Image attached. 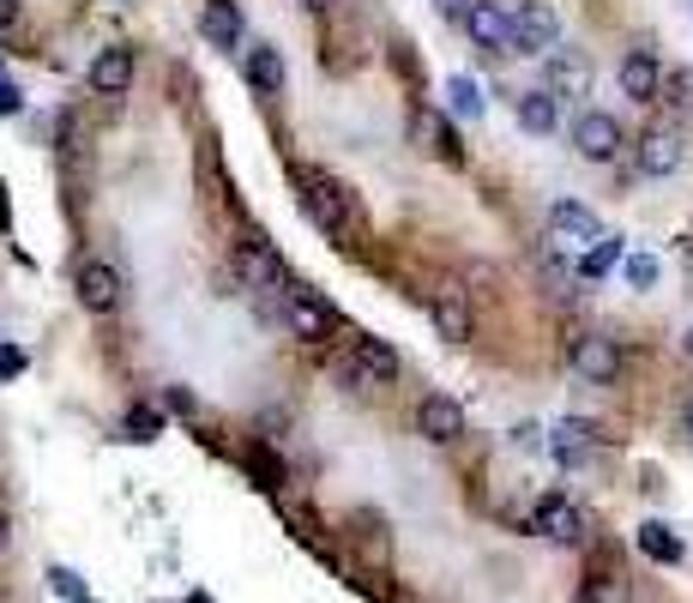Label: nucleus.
I'll list each match as a JSON object with an SVG mask.
<instances>
[{"label":"nucleus","mask_w":693,"mask_h":603,"mask_svg":"<svg viewBox=\"0 0 693 603\" xmlns=\"http://www.w3.org/2000/svg\"><path fill=\"white\" fill-rule=\"evenodd\" d=\"M296 194H302V212L314 217L326 236H344L350 229V217H356V200L344 194L332 175H320V170H296Z\"/></svg>","instance_id":"nucleus-1"},{"label":"nucleus","mask_w":693,"mask_h":603,"mask_svg":"<svg viewBox=\"0 0 693 603\" xmlns=\"http://www.w3.org/2000/svg\"><path fill=\"white\" fill-rule=\"evenodd\" d=\"M549 91L555 97H592V61L580 49H549Z\"/></svg>","instance_id":"nucleus-16"},{"label":"nucleus","mask_w":693,"mask_h":603,"mask_svg":"<svg viewBox=\"0 0 693 603\" xmlns=\"http://www.w3.org/2000/svg\"><path fill=\"white\" fill-rule=\"evenodd\" d=\"M592 446H597V422H592V417H561L555 434H549V453H555L567 471L585 465V459H592Z\"/></svg>","instance_id":"nucleus-15"},{"label":"nucleus","mask_w":693,"mask_h":603,"mask_svg":"<svg viewBox=\"0 0 693 603\" xmlns=\"http://www.w3.org/2000/svg\"><path fill=\"white\" fill-rule=\"evenodd\" d=\"M429 314H434V332H441L446 344H465V338H470V297H465L458 284H441V290H434Z\"/></svg>","instance_id":"nucleus-14"},{"label":"nucleus","mask_w":693,"mask_h":603,"mask_svg":"<svg viewBox=\"0 0 693 603\" xmlns=\"http://www.w3.org/2000/svg\"><path fill=\"white\" fill-rule=\"evenodd\" d=\"M19 24V0H0V31H12Z\"/></svg>","instance_id":"nucleus-35"},{"label":"nucleus","mask_w":693,"mask_h":603,"mask_svg":"<svg viewBox=\"0 0 693 603\" xmlns=\"http://www.w3.org/2000/svg\"><path fill=\"white\" fill-rule=\"evenodd\" d=\"M561 43V19L549 0H519L512 12V55H549Z\"/></svg>","instance_id":"nucleus-2"},{"label":"nucleus","mask_w":693,"mask_h":603,"mask_svg":"<svg viewBox=\"0 0 693 603\" xmlns=\"http://www.w3.org/2000/svg\"><path fill=\"white\" fill-rule=\"evenodd\" d=\"M416 146H429L434 158L441 163H465V146H458V133H453V121H446V115H434V109H422L416 115Z\"/></svg>","instance_id":"nucleus-21"},{"label":"nucleus","mask_w":693,"mask_h":603,"mask_svg":"<svg viewBox=\"0 0 693 603\" xmlns=\"http://www.w3.org/2000/svg\"><path fill=\"white\" fill-rule=\"evenodd\" d=\"M639 556H646V561H658V568H675V561L687 556V543L675 537V525L646 519V525H639Z\"/></svg>","instance_id":"nucleus-22"},{"label":"nucleus","mask_w":693,"mask_h":603,"mask_svg":"<svg viewBox=\"0 0 693 603\" xmlns=\"http://www.w3.org/2000/svg\"><path fill=\"white\" fill-rule=\"evenodd\" d=\"M567 363H573V375L592 380V387H615V380H621V344L603 338V332H580Z\"/></svg>","instance_id":"nucleus-3"},{"label":"nucleus","mask_w":693,"mask_h":603,"mask_svg":"<svg viewBox=\"0 0 693 603\" xmlns=\"http://www.w3.org/2000/svg\"><path fill=\"white\" fill-rule=\"evenodd\" d=\"M241 79H248L260 97H278L284 91V55H278L272 43H253L248 55H241Z\"/></svg>","instance_id":"nucleus-19"},{"label":"nucleus","mask_w":693,"mask_h":603,"mask_svg":"<svg viewBox=\"0 0 693 603\" xmlns=\"http://www.w3.org/2000/svg\"><path fill=\"white\" fill-rule=\"evenodd\" d=\"M0 229H12V205H7V182H0Z\"/></svg>","instance_id":"nucleus-36"},{"label":"nucleus","mask_w":693,"mask_h":603,"mask_svg":"<svg viewBox=\"0 0 693 603\" xmlns=\"http://www.w3.org/2000/svg\"><path fill=\"white\" fill-rule=\"evenodd\" d=\"M7 115H19V91H12L7 79H0V121H7Z\"/></svg>","instance_id":"nucleus-34"},{"label":"nucleus","mask_w":693,"mask_h":603,"mask_svg":"<svg viewBox=\"0 0 693 603\" xmlns=\"http://www.w3.org/2000/svg\"><path fill=\"white\" fill-rule=\"evenodd\" d=\"M555 91H549V85H543V91H524L519 97V127H524V133H555V127H561V109H555Z\"/></svg>","instance_id":"nucleus-23"},{"label":"nucleus","mask_w":693,"mask_h":603,"mask_svg":"<svg viewBox=\"0 0 693 603\" xmlns=\"http://www.w3.org/2000/svg\"><path fill=\"white\" fill-rule=\"evenodd\" d=\"M465 31H470V43L489 49V55H512V12H500L495 0H477V7H470Z\"/></svg>","instance_id":"nucleus-13"},{"label":"nucleus","mask_w":693,"mask_h":603,"mask_svg":"<svg viewBox=\"0 0 693 603\" xmlns=\"http://www.w3.org/2000/svg\"><path fill=\"white\" fill-rule=\"evenodd\" d=\"M682 417H687V429H693V399H687V405H682Z\"/></svg>","instance_id":"nucleus-40"},{"label":"nucleus","mask_w":693,"mask_h":603,"mask_svg":"<svg viewBox=\"0 0 693 603\" xmlns=\"http://www.w3.org/2000/svg\"><path fill=\"white\" fill-rule=\"evenodd\" d=\"M241 31H248V24H241V7L236 0H205V12H199V36L212 49H241Z\"/></svg>","instance_id":"nucleus-18"},{"label":"nucleus","mask_w":693,"mask_h":603,"mask_svg":"<svg viewBox=\"0 0 693 603\" xmlns=\"http://www.w3.org/2000/svg\"><path fill=\"white\" fill-rule=\"evenodd\" d=\"M580 603H634V597H627L621 573H592V580L580 585Z\"/></svg>","instance_id":"nucleus-25"},{"label":"nucleus","mask_w":693,"mask_h":603,"mask_svg":"<svg viewBox=\"0 0 693 603\" xmlns=\"http://www.w3.org/2000/svg\"><path fill=\"white\" fill-rule=\"evenodd\" d=\"M133 73H139V61H133V49L127 43H109V49H97V61H91V91L97 97H121V91H133Z\"/></svg>","instance_id":"nucleus-12"},{"label":"nucleus","mask_w":693,"mask_h":603,"mask_svg":"<svg viewBox=\"0 0 693 603\" xmlns=\"http://www.w3.org/2000/svg\"><path fill=\"white\" fill-rule=\"evenodd\" d=\"M229 266H236V284L241 290H260V297H278V290H284V260H278L260 236L236 241V260H229Z\"/></svg>","instance_id":"nucleus-4"},{"label":"nucleus","mask_w":693,"mask_h":603,"mask_svg":"<svg viewBox=\"0 0 693 603\" xmlns=\"http://www.w3.org/2000/svg\"><path fill=\"white\" fill-rule=\"evenodd\" d=\"M615 266H621V236H603V241H592V248L580 254V278H585V284L609 278Z\"/></svg>","instance_id":"nucleus-24"},{"label":"nucleus","mask_w":693,"mask_h":603,"mask_svg":"<svg viewBox=\"0 0 693 603\" xmlns=\"http://www.w3.org/2000/svg\"><path fill=\"white\" fill-rule=\"evenodd\" d=\"M446 103H453V115H470V121H477L483 115V85L465 79V73H453V79H446Z\"/></svg>","instance_id":"nucleus-26"},{"label":"nucleus","mask_w":693,"mask_h":603,"mask_svg":"<svg viewBox=\"0 0 693 603\" xmlns=\"http://www.w3.org/2000/svg\"><path fill=\"white\" fill-rule=\"evenodd\" d=\"M621 91L634 97V103H658V91H663V67H658V55L634 49V55L621 61Z\"/></svg>","instance_id":"nucleus-20"},{"label":"nucleus","mask_w":693,"mask_h":603,"mask_svg":"<svg viewBox=\"0 0 693 603\" xmlns=\"http://www.w3.org/2000/svg\"><path fill=\"white\" fill-rule=\"evenodd\" d=\"M416 434L434 446H453L458 434H465V405L446 399V392H429V399L416 405Z\"/></svg>","instance_id":"nucleus-11"},{"label":"nucleus","mask_w":693,"mask_h":603,"mask_svg":"<svg viewBox=\"0 0 693 603\" xmlns=\"http://www.w3.org/2000/svg\"><path fill=\"white\" fill-rule=\"evenodd\" d=\"M48 585H55V592L67 597V603H91V585H85L73 568H48Z\"/></svg>","instance_id":"nucleus-29"},{"label":"nucleus","mask_w":693,"mask_h":603,"mask_svg":"<svg viewBox=\"0 0 693 603\" xmlns=\"http://www.w3.org/2000/svg\"><path fill=\"white\" fill-rule=\"evenodd\" d=\"M682 133H670V127H651L646 139H639V175H675L682 170Z\"/></svg>","instance_id":"nucleus-17"},{"label":"nucleus","mask_w":693,"mask_h":603,"mask_svg":"<svg viewBox=\"0 0 693 603\" xmlns=\"http://www.w3.org/2000/svg\"><path fill=\"white\" fill-rule=\"evenodd\" d=\"M470 7H477V0H434V12H441V19H453V24H465Z\"/></svg>","instance_id":"nucleus-32"},{"label":"nucleus","mask_w":693,"mask_h":603,"mask_svg":"<svg viewBox=\"0 0 693 603\" xmlns=\"http://www.w3.org/2000/svg\"><path fill=\"white\" fill-rule=\"evenodd\" d=\"M73 297H79L85 314H115V308H121V272H115L109 260H85L79 272H73Z\"/></svg>","instance_id":"nucleus-7"},{"label":"nucleus","mask_w":693,"mask_h":603,"mask_svg":"<svg viewBox=\"0 0 693 603\" xmlns=\"http://www.w3.org/2000/svg\"><path fill=\"white\" fill-rule=\"evenodd\" d=\"M302 7H307V12H332L338 0H302Z\"/></svg>","instance_id":"nucleus-38"},{"label":"nucleus","mask_w":693,"mask_h":603,"mask_svg":"<svg viewBox=\"0 0 693 603\" xmlns=\"http://www.w3.org/2000/svg\"><path fill=\"white\" fill-rule=\"evenodd\" d=\"M163 405H170V410H182V417H194V392H187V387H170V392H163Z\"/></svg>","instance_id":"nucleus-33"},{"label":"nucleus","mask_w":693,"mask_h":603,"mask_svg":"<svg viewBox=\"0 0 693 603\" xmlns=\"http://www.w3.org/2000/svg\"><path fill=\"white\" fill-rule=\"evenodd\" d=\"M12 543V519H7V507H0V549Z\"/></svg>","instance_id":"nucleus-37"},{"label":"nucleus","mask_w":693,"mask_h":603,"mask_svg":"<svg viewBox=\"0 0 693 603\" xmlns=\"http://www.w3.org/2000/svg\"><path fill=\"white\" fill-rule=\"evenodd\" d=\"M549 241H555V248H592V241H603L597 212L580 200H555L549 205Z\"/></svg>","instance_id":"nucleus-8"},{"label":"nucleus","mask_w":693,"mask_h":603,"mask_svg":"<svg viewBox=\"0 0 693 603\" xmlns=\"http://www.w3.org/2000/svg\"><path fill=\"white\" fill-rule=\"evenodd\" d=\"M621 272H627V284H634V290H651V284H658V272H663V266L651 260V254H627V266H621Z\"/></svg>","instance_id":"nucleus-30"},{"label":"nucleus","mask_w":693,"mask_h":603,"mask_svg":"<svg viewBox=\"0 0 693 603\" xmlns=\"http://www.w3.org/2000/svg\"><path fill=\"white\" fill-rule=\"evenodd\" d=\"M158 434H163V410L127 405V441H158Z\"/></svg>","instance_id":"nucleus-27"},{"label":"nucleus","mask_w":693,"mask_h":603,"mask_svg":"<svg viewBox=\"0 0 693 603\" xmlns=\"http://www.w3.org/2000/svg\"><path fill=\"white\" fill-rule=\"evenodd\" d=\"M531 531L549 537V543H585V537H592V519H585L567 495H543L531 513Z\"/></svg>","instance_id":"nucleus-5"},{"label":"nucleus","mask_w":693,"mask_h":603,"mask_svg":"<svg viewBox=\"0 0 693 603\" xmlns=\"http://www.w3.org/2000/svg\"><path fill=\"white\" fill-rule=\"evenodd\" d=\"M24 375V351H12V344H0V380H19Z\"/></svg>","instance_id":"nucleus-31"},{"label":"nucleus","mask_w":693,"mask_h":603,"mask_svg":"<svg viewBox=\"0 0 693 603\" xmlns=\"http://www.w3.org/2000/svg\"><path fill=\"white\" fill-rule=\"evenodd\" d=\"M658 103H670V109H693V73H663Z\"/></svg>","instance_id":"nucleus-28"},{"label":"nucleus","mask_w":693,"mask_h":603,"mask_svg":"<svg viewBox=\"0 0 693 603\" xmlns=\"http://www.w3.org/2000/svg\"><path fill=\"white\" fill-rule=\"evenodd\" d=\"M682 351H687V363H693V326H687V338H682Z\"/></svg>","instance_id":"nucleus-39"},{"label":"nucleus","mask_w":693,"mask_h":603,"mask_svg":"<svg viewBox=\"0 0 693 603\" xmlns=\"http://www.w3.org/2000/svg\"><path fill=\"white\" fill-rule=\"evenodd\" d=\"M573 151H580L585 163H615V151H621V121L603 109H585L580 121H573Z\"/></svg>","instance_id":"nucleus-9"},{"label":"nucleus","mask_w":693,"mask_h":603,"mask_svg":"<svg viewBox=\"0 0 693 603\" xmlns=\"http://www.w3.org/2000/svg\"><path fill=\"white\" fill-rule=\"evenodd\" d=\"M284 326L296 332L302 344H320L332 326H338V308L326 297H314V290H290V308H284Z\"/></svg>","instance_id":"nucleus-10"},{"label":"nucleus","mask_w":693,"mask_h":603,"mask_svg":"<svg viewBox=\"0 0 693 603\" xmlns=\"http://www.w3.org/2000/svg\"><path fill=\"white\" fill-rule=\"evenodd\" d=\"M344 380H350L356 392L392 387V380H398V351L387 338H356V356H350V368H344Z\"/></svg>","instance_id":"nucleus-6"}]
</instances>
